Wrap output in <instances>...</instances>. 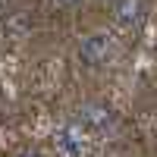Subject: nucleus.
Segmentation results:
<instances>
[{
	"label": "nucleus",
	"instance_id": "f257e3e1",
	"mask_svg": "<svg viewBox=\"0 0 157 157\" xmlns=\"http://www.w3.org/2000/svg\"><path fill=\"white\" fill-rule=\"evenodd\" d=\"M110 54H113V44H110V38L107 35H101V32H91V35H85L82 41H78V47H75V57H78V63H85V66H104V63L110 60Z\"/></svg>",
	"mask_w": 157,
	"mask_h": 157
},
{
	"label": "nucleus",
	"instance_id": "f03ea898",
	"mask_svg": "<svg viewBox=\"0 0 157 157\" xmlns=\"http://www.w3.org/2000/svg\"><path fill=\"white\" fill-rule=\"evenodd\" d=\"M113 10V19L123 25V29H138L148 16V3L145 0H116L110 6Z\"/></svg>",
	"mask_w": 157,
	"mask_h": 157
},
{
	"label": "nucleus",
	"instance_id": "7ed1b4c3",
	"mask_svg": "<svg viewBox=\"0 0 157 157\" xmlns=\"http://www.w3.org/2000/svg\"><path fill=\"white\" fill-rule=\"evenodd\" d=\"M78 123L91 132H107L113 126V110L104 107V104H85L82 110H78Z\"/></svg>",
	"mask_w": 157,
	"mask_h": 157
},
{
	"label": "nucleus",
	"instance_id": "20e7f679",
	"mask_svg": "<svg viewBox=\"0 0 157 157\" xmlns=\"http://www.w3.org/2000/svg\"><path fill=\"white\" fill-rule=\"evenodd\" d=\"M82 3H85V0H50V6H57V10H75Z\"/></svg>",
	"mask_w": 157,
	"mask_h": 157
},
{
	"label": "nucleus",
	"instance_id": "39448f33",
	"mask_svg": "<svg viewBox=\"0 0 157 157\" xmlns=\"http://www.w3.org/2000/svg\"><path fill=\"white\" fill-rule=\"evenodd\" d=\"M16 157H44V154L38 151V148H25V151H19Z\"/></svg>",
	"mask_w": 157,
	"mask_h": 157
},
{
	"label": "nucleus",
	"instance_id": "423d86ee",
	"mask_svg": "<svg viewBox=\"0 0 157 157\" xmlns=\"http://www.w3.org/2000/svg\"><path fill=\"white\" fill-rule=\"evenodd\" d=\"M107 3H110V6H113V3H116V0H107Z\"/></svg>",
	"mask_w": 157,
	"mask_h": 157
}]
</instances>
